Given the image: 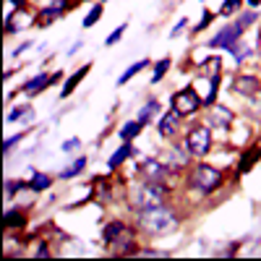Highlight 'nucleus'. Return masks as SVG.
Returning a JSON list of instances; mask_svg holds the SVG:
<instances>
[{
	"mask_svg": "<svg viewBox=\"0 0 261 261\" xmlns=\"http://www.w3.org/2000/svg\"><path fill=\"white\" fill-rule=\"evenodd\" d=\"M241 3H243V0H225L222 8H220V16H232V13H238Z\"/></svg>",
	"mask_w": 261,
	"mask_h": 261,
	"instance_id": "28",
	"label": "nucleus"
},
{
	"mask_svg": "<svg viewBox=\"0 0 261 261\" xmlns=\"http://www.w3.org/2000/svg\"><path fill=\"white\" fill-rule=\"evenodd\" d=\"M84 170H86V157H76L71 167H65V170L60 172V178H63V180H68V178H76L79 172H84Z\"/></svg>",
	"mask_w": 261,
	"mask_h": 261,
	"instance_id": "21",
	"label": "nucleus"
},
{
	"mask_svg": "<svg viewBox=\"0 0 261 261\" xmlns=\"http://www.w3.org/2000/svg\"><path fill=\"white\" fill-rule=\"evenodd\" d=\"M50 186H53V178L47 175V172H34L32 180H29V188L37 191V193H39V191H47Z\"/></svg>",
	"mask_w": 261,
	"mask_h": 261,
	"instance_id": "18",
	"label": "nucleus"
},
{
	"mask_svg": "<svg viewBox=\"0 0 261 261\" xmlns=\"http://www.w3.org/2000/svg\"><path fill=\"white\" fill-rule=\"evenodd\" d=\"M167 199V186L165 183H151V180H144L134 188L130 193V204H134L139 212L141 209H151V206H162Z\"/></svg>",
	"mask_w": 261,
	"mask_h": 261,
	"instance_id": "2",
	"label": "nucleus"
},
{
	"mask_svg": "<svg viewBox=\"0 0 261 261\" xmlns=\"http://www.w3.org/2000/svg\"><path fill=\"white\" fill-rule=\"evenodd\" d=\"M60 79V73H53V76H47V73H39V76H34V79H29L21 89H24V94H29V97H37L39 92H45L50 84H55Z\"/></svg>",
	"mask_w": 261,
	"mask_h": 261,
	"instance_id": "9",
	"label": "nucleus"
},
{
	"mask_svg": "<svg viewBox=\"0 0 261 261\" xmlns=\"http://www.w3.org/2000/svg\"><path fill=\"white\" fill-rule=\"evenodd\" d=\"M178 227V217L167 204L139 212V230L146 235H165Z\"/></svg>",
	"mask_w": 261,
	"mask_h": 261,
	"instance_id": "1",
	"label": "nucleus"
},
{
	"mask_svg": "<svg viewBox=\"0 0 261 261\" xmlns=\"http://www.w3.org/2000/svg\"><path fill=\"white\" fill-rule=\"evenodd\" d=\"M102 11H105V6L102 3H97V6H92V11L86 13V18H84V29H89V27H94L97 21L102 18Z\"/></svg>",
	"mask_w": 261,
	"mask_h": 261,
	"instance_id": "25",
	"label": "nucleus"
},
{
	"mask_svg": "<svg viewBox=\"0 0 261 261\" xmlns=\"http://www.w3.org/2000/svg\"><path fill=\"white\" fill-rule=\"evenodd\" d=\"M186 27H188V18H180V21H178V24H175V27H172V32H170V37H178V34H180V32H183Z\"/></svg>",
	"mask_w": 261,
	"mask_h": 261,
	"instance_id": "35",
	"label": "nucleus"
},
{
	"mask_svg": "<svg viewBox=\"0 0 261 261\" xmlns=\"http://www.w3.org/2000/svg\"><path fill=\"white\" fill-rule=\"evenodd\" d=\"M183 146L188 154L193 157H204L206 151L212 149V125H193L186 139H183Z\"/></svg>",
	"mask_w": 261,
	"mask_h": 261,
	"instance_id": "5",
	"label": "nucleus"
},
{
	"mask_svg": "<svg viewBox=\"0 0 261 261\" xmlns=\"http://www.w3.org/2000/svg\"><path fill=\"white\" fill-rule=\"evenodd\" d=\"M79 149H81V139H68V141L63 144V151H65V154H71V151H79Z\"/></svg>",
	"mask_w": 261,
	"mask_h": 261,
	"instance_id": "32",
	"label": "nucleus"
},
{
	"mask_svg": "<svg viewBox=\"0 0 261 261\" xmlns=\"http://www.w3.org/2000/svg\"><path fill=\"white\" fill-rule=\"evenodd\" d=\"M220 71H222V60L214 58V55L201 63V76L204 79H217V76H220Z\"/></svg>",
	"mask_w": 261,
	"mask_h": 261,
	"instance_id": "16",
	"label": "nucleus"
},
{
	"mask_svg": "<svg viewBox=\"0 0 261 261\" xmlns=\"http://www.w3.org/2000/svg\"><path fill=\"white\" fill-rule=\"evenodd\" d=\"M157 113H160V102H157V99H149V102L141 107V110H139V120L146 125V123H149L151 118H154Z\"/></svg>",
	"mask_w": 261,
	"mask_h": 261,
	"instance_id": "20",
	"label": "nucleus"
},
{
	"mask_svg": "<svg viewBox=\"0 0 261 261\" xmlns=\"http://www.w3.org/2000/svg\"><path fill=\"white\" fill-rule=\"evenodd\" d=\"M34 120V107L32 105H18L8 113L6 123H32Z\"/></svg>",
	"mask_w": 261,
	"mask_h": 261,
	"instance_id": "13",
	"label": "nucleus"
},
{
	"mask_svg": "<svg viewBox=\"0 0 261 261\" xmlns=\"http://www.w3.org/2000/svg\"><path fill=\"white\" fill-rule=\"evenodd\" d=\"M24 188H29V183H16V180H6V196L11 199V196L16 193V191H24Z\"/></svg>",
	"mask_w": 261,
	"mask_h": 261,
	"instance_id": "30",
	"label": "nucleus"
},
{
	"mask_svg": "<svg viewBox=\"0 0 261 261\" xmlns=\"http://www.w3.org/2000/svg\"><path fill=\"white\" fill-rule=\"evenodd\" d=\"M141 175H144V180H151V183H165V178L170 175V167L162 160H144Z\"/></svg>",
	"mask_w": 261,
	"mask_h": 261,
	"instance_id": "8",
	"label": "nucleus"
},
{
	"mask_svg": "<svg viewBox=\"0 0 261 261\" xmlns=\"http://www.w3.org/2000/svg\"><path fill=\"white\" fill-rule=\"evenodd\" d=\"M180 118H183V115H178L175 110L167 113V115H162V118L157 120L160 136H162V139H172V136H175V134H178V123H180Z\"/></svg>",
	"mask_w": 261,
	"mask_h": 261,
	"instance_id": "10",
	"label": "nucleus"
},
{
	"mask_svg": "<svg viewBox=\"0 0 261 261\" xmlns=\"http://www.w3.org/2000/svg\"><path fill=\"white\" fill-rule=\"evenodd\" d=\"M63 16V8H58V6H45L39 13H37V27H50L55 18H60Z\"/></svg>",
	"mask_w": 261,
	"mask_h": 261,
	"instance_id": "14",
	"label": "nucleus"
},
{
	"mask_svg": "<svg viewBox=\"0 0 261 261\" xmlns=\"http://www.w3.org/2000/svg\"><path fill=\"white\" fill-rule=\"evenodd\" d=\"M235 21H238V24H241V27L248 32V29L256 24V21H258V13H256V11H246V13H241V16H238Z\"/></svg>",
	"mask_w": 261,
	"mask_h": 261,
	"instance_id": "26",
	"label": "nucleus"
},
{
	"mask_svg": "<svg viewBox=\"0 0 261 261\" xmlns=\"http://www.w3.org/2000/svg\"><path fill=\"white\" fill-rule=\"evenodd\" d=\"M188 180H191V188H196L199 193H212L222 186V172L212 165H196Z\"/></svg>",
	"mask_w": 261,
	"mask_h": 261,
	"instance_id": "4",
	"label": "nucleus"
},
{
	"mask_svg": "<svg viewBox=\"0 0 261 261\" xmlns=\"http://www.w3.org/2000/svg\"><path fill=\"white\" fill-rule=\"evenodd\" d=\"M6 225L8 227H21L24 225V214H21L18 209H8L6 212Z\"/></svg>",
	"mask_w": 261,
	"mask_h": 261,
	"instance_id": "27",
	"label": "nucleus"
},
{
	"mask_svg": "<svg viewBox=\"0 0 261 261\" xmlns=\"http://www.w3.org/2000/svg\"><path fill=\"white\" fill-rule=\"evenodd\" d=\"M141 128H144V123H141L139 118H136V120H128V123L120 128V139H123V141H134V139L141 134Z\"/></svg>",
	"mask_w": 261,
	"mask_h": 261,
	"instance_id": "17",
	"label": "nucleus"
},
{
	"mask_svg": "<svg viewBox=\"0 0 261 261\" xmlns=\"http://www.w3.org/2000/svg\"><path fill=\"white\" fill-rule=\"evenodd\" d=\"M199 107H204V99L196 94V89H191V86H186V89L172 94V110H175L178 115H183V118L193 115Z\"/></svg>",
	"mask_w": 261,
	"mask_h": 261,
	"instance_id": "7",
	"label": "nucleus"
},
{
	"mask_svg": "<svg viewBox=\"0 0 261 261\" xmlns=\"http://www.w3.org/2000/svg\"><path fill=\"white\" fill-rule=\"evenodd\" d=\"M230 55L235 58V63H246V60H248V58L253 55V47H246L243 42H238V45H235V47L230 50Z\"/></svg>",
	"mask_w": 261,
	"mask_h": 261,
	"instance_id": "23",
	"label": "nucleus"
},
{
	"mask_svg": "<svg viewBox=\"0 0 261 261\" xmlns=\"http://www.w3.org/2000/svg\"><path fill=\"white\" fill-rule=\"evenodd\" d=\"M243 34H246V29L238 24V21H232V24H227L225 29L217 32V37L209 39V47H212V50H227V53H230L238 42L243 39Z\"/></svg>",
	"mask_w": 261,
	"mask_h": 261,
	"instance_id": "6",
	"label": "nucleus"
},
{
	"mask_svg": "<svg viewBox=\"0 0 261 261\" xmlns=\"http://www.w3.org/2000/svg\"><path fill=\"white\" fill-rule=\"evenodd\" d=\"M146 65H149V58H141L139 63H134V65H130L128 71H123V73H120V79H118V86H123L125 81H130V79H134L136 73H141V71L146 68Z\"/></svg>",
	"mask_w": 261,
	"mask_h": 261,
	"instance_id": "19",
	"label": "nucleus"
},
{
	"mask_svg": "<svg viewBox=\"0 0 261 261\" xmlns=\"http://www.w3.org/2000/svg\"><path fill=\"white\" fill-rule=\"evenodd\" d=\"M130 149H134V146H130V141H125V144H123V146H120V149L115 151V154L110 157V162H107V165H110L113 170H115V167H120V165H123V162L128 160V154H130Z\"/></svg>",
	"mask_w": 261,
	"mask_h": 261,
	"instance_id": "22",
	"label": "nucleus"
},
{
	"mask_svg": "<svg viewBox=\"0 0 261 261\" xmlns=\"http://www.w3.org/2000/svg\"><path fill=\"white\" fill-rule=\"evenodd\" d=\"M18 141H21V134H18V136H11V139H8V141L3 144V151H6V154H8V151H11V149H13V146H16Z\"/></svg>",
	"mask_w": 261,
	"mask_h": 261,
	"instance_id": "36",
	"label": "nucleus"
},
{
	"mask_svg": "<svg viewBox=\"0 0 261 261\" xmlns=\"http://www.w3.org/2000/svg\"><path fill=\"white\" fill-rule=\"evenodd\" d=\"M201 16H204V18H201V21H199V24H196V32H204V29H206V27H209V24H212V21H214V13H212V11H209V8H206V11H204V13H201Z\"/></svg>",
	"mask_w": 261,
	"mask_h": 261,
	"instance_id": "31",
	"label": "nucleus"
},
{
	"mask_svg": "<svg viewBox=\"0 0 261 261\" xmlns=\"http://www.w3.org/2000/svg\"><path fill=\"white\" fill-rule=\"evenodd\" d=\"M167 71H170V58H160L157 65H154V73H151V84H160Z\"/></svg>",
	"mask_w": 261,
	"mask_h": 261,
	"instance_id": "24",
	"label": "nucleus"
},
{
	"mask_svg": "<svg viewBox=\"0 0 261 261\" xmlns=\"http://www.w3.org/2000/svg\"><path fill=\"white\" fill-rule=\"evenodd\" d=\"M258 3H261V0H248V6H251V8H258Z\"/></svg>",
	"mask_w": 261,
	"mask_h": 261,
	"instance_id": "37",
	"label": "nucleus"
},
{
	"mask_svg": "<svg viewBox=\"0 0 261 261\" xmlns=\"http://www.w3.org/2000/svg\"><path fill=\"white\" fill-rule=\"evenodd\" d=\"M258 34H261V32H258Z\"/></svg>",
	"mask_w": 261,
	"mask_h": 261,
	"instance_id": "38",
	"label": "nucleus"
},
{
	"mask_svg": "<svg viewBox=\"0 0 261 261\" xmlns=\"http://www.w3.org/2000/svg\"><path fill=\"white\" fill-rule=\"evenodd\" d=\"M102 238H105L107 246L120 251V253H136L139 251V248H134L136 246L134 230H130L128 225H123V222H107L105 230H102Z\"/></svg>",
	"mask_w": 261,
	"mask_h": 261,
	"instance_id": "3",
	"label": "nucleus"
},
{
	"mask_svg": "<svg viewBox=\"0 0 261 261\" xmlns=\"http://www.w3.org/2000/svg\"><path fill=\"white\" fill-rule=\"evenodd\" d=\"M232 89H235L238 94H243V97H251V94L258 92V79L243 73V76H238V79L232 81Z\"/></svg>",
	"mask_w": 261,
	"mask_h": 261,
	"instance_id": "12",
	"label": "nucleus"
},
{
	"mask_svg": "<svg viewBox=\"0 0 261 261\" xmlns=\"http://www.w3.org/2000/svg\"><path fill=\"white\" fill-rule=\"evenodd\" d=\"M125 29H128V24H120V27H115V29H113V34L105 39V45L110 47V45H115V42H120V37L125 34Z\"/></svg>",
	"mask_w": 261,
	"mask_h": 261,
	"instance_id": "29",
	"label": "nucleus"
},
{
	"mask_svg": "<svg viewBox=\"0 0 261 261\" xmlns=\"http://www.w3.org/2000/svg\"><path fill=\"white\" fill-rule=\"evenodd\" d=\"M206 120H209L212 128H230V123H232V113L227 110V107H222V105H212Z\"/></svg>",
	"mask_w": 261,
	"mask_h": 261,
	"instance_id": "11",
	"label": "nucleus"
},
{
	"mask_svg": "<svg viewBox=\"0 0 261 261\" xmlns=\"http://www.w3.org/2000/svg\"><path fill=\"white\" fill-rule=\"evenodd\" d=\"M89 68H92V65H84V68H79V71H76V73H73V76H71L68 81H65V86H63V92H60V97H63V99L73 94V89H76V86L81 84V79H84L86 73H89Z\"/></svg>",
	"mask_w": 261,
	"mask_h": 261,
	"instance_id": "15",
	"label": "nucleus"
},
{
	"mask_svg": "<svg viewBox=\"0 0 261 261\" xmlns=\"http://www.w3.org/2000/svg\"><path fill=\"white\" fill-rule=\"evenodd\" d=\"M6 6H8V11H6V21L13 16V8H24V0H6Z\"/></svg>",
	"mask_w": 261,
	"mask_h": 261,
	"instance_id": "34",
	"label": "nucleus"
},
{
	"mask_svg": "<svg viewBox=\"0 0 261 261\" xmlns=\"http://www.w3.org/2000/svg\"><path fill=\"white\" fill-rule=\"evenodd\" d=\"M258 154H261V151H258V149L253 151V157H251V154H246V157H243V165H241V172H248V167H253V165H256L253 160H256Z\"/></svg>",
	"mask_w": 261,
	"mask_h": 261,
	"instance_id": "33",
	"label": "nucleus"
}]
</instances>
